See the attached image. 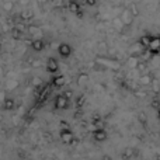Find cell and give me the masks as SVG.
I'll return each mask as SVG.
<instances>
[{"label":"cell","mask_w":160,"mask_h":160,"mask_svg":"<svg viewBox=\"0 0 160 160\" xmlns=\"http://www.w3.org/2000/svg\"><path fill=\"white\" fill-rule=\"evenodd\" d=\"M97 62L101 65H104L105 68H110V69H119L121 68V63H119L117 59L114 58H97Z\"/></svg>","instance_id":"6da1fadb"},{"label":"cell","mask_w":160,"mask_h":160,"mask_svg":"<svg viewBox=\"0 0 160 160\" xmlns=\"http://www.w3.org/2000/svg\"><path fill=\"white\" fill-rule=\"evenodd\" d=\"M148 51H149L150 53H153V55L160 53V37H152V38H150Z\"/></svg>","instance_id":"7a4b0ae2"},{"label":"cell","mask_w":160,"mask_h":160,"mask_svg":"<svg viewBox=\"0 0 160 160\" xmlns=\"http://www.w3.org/2000/svg\"><path fill=\"white\" fill-rule=\"evenodd\" d=\"M59 135H61V141L63 142V143H66V145L72 143L73 139H75V135H73V132L69 129V128H62Z\"/></svg>","instance_id":"3957f363"},{"label":"cell","mask_w":160,"mask_h":160,"mask_svg":"<svg viewBox=\"0 0 160 160\" xmlns=\"http://www.w3.org/2000/svg\"><path fill=\"white\" fill-rule=\"evenodd\" d=\"M119 20H121L122 25H131L133 22V20H135V17L131 14V11L128 10V8H124V10L121 11V16H119Z\"/></svg>","instance_id":"277c9868"},{"label":"cell","mask_w":160,"mask_h":160,"mask_svg":"<svg viewBox=\"0 0 160 160\" xmlns=\"http://www.w3.org/2000/svg\"><path fill=\"white\" fill-rule=\"evenodd\" d=\"M68 105H69V100H68L63 94L56 96V98H55V108L56 110H65V108H68Z\"/></svg>","instance_id":"5b68a950"},{"label":"cell","mask_w":160,"mask_h":160,"mask_svg":"<svg viewBox=\"0 0 160 160\" xmlns=\"http://www.w3.org/2000/svg\"><path fill=\"white\" fill-rule=\"evenodd\" d=\"M58 52L62 58H69V56L72 55V48H70L69 44H65L63 42V44H61L58 47Z\"/></svg>","instance_id":"8992f818"},{"label":"cell","mask_w":160,"mask_h":160,"mask_svg":"<svg viewBox=\"0 0 160 160\" xmlns=\"http://www.w3.org/2000/svg\"><path fill=\"white\" fill-rule=\"evenodd\" d=\"M93 136H94V141L104 142L105 139H107V131L102 129V128H97V129H94Z\"/></svg>","instance_id":"52a82bcc"},{"label":"cell","mask_w":160,"mask_h":160,"mask_svg":"<svg viewBox=\"0 0 160 160\" xmlns=\"http://www.w3.org/2000/svg\"><path fill=\"white\" fill-rule=\"evenodd\" d=\"M47 70L49 73H56L59 70V63L55 58H49L47 62Z\"/></svg>","instance_id":"ba28073f"},{"label":"cell","mask_w":160,"mask_h":160,"mask_svg":"<svg viewBox=\"0 0 160 160\" xmlns=\"http://www.w3.org/2000/svg\"><path fill=\"white\" fill-rule=\"evenodd\" d=\"M27 31H28V34H30V35H32V37H41L42 35L41 27H38L37 24H30L27 27Z\"/></svg>","instance_id":"9c48e42d"},{"label":"cell","mask_w":160,"mask_h":160,"mask_svg":"<svg viewBox=\"0 0 160 160\" xmlns=\"http://www.w3.org/2000/svg\"><path fill=\"white\" fill-rule=\"evenodd\" d=\"M31 47H32V49H34V51H37V52H41V51L45 48L44 39H41V38H35V39H32V42H31Z\"/></svg>","instance_id":"30bf717a"},{"label":"cell","mask_w":160,"mask_h":160,"mask_svg":"<svg viewBox=\"0 0 160 160\" xmlns=\"http://www.w3.org/2000/svg\"><path fill=\"white\" fill-rule=\"evenodd\" d=\"M153 82V76L150 75V73H143V75L139 78V83H141L142 86H150Z\"/></svg>","instance_id":"8fae6325"},{"label":"cell","mask_w":160,"mask_h":160,"mask_svg":"<svg viewBox=\"0 0 160 160\" xmlns=\"http://www.w3.org/2000/svg\"><path fill=\"white\" fill-rule=\"evenodd\" d=\"M88 80H90V78H88L87 73H80L78 76V79H76V83H78L79 87H84V86L88 83Z\"/></svg>","instance_id":"7c38bea8"},{"label":"cell","mask_w":160,"mask_h":160,"mask_svg":"<svg viewBox=\"0 0 160 160\" xmlns=\"http://www.w3.org/2000/svg\"><path fill=\"white\" fill-rule=\"evenodd\" d=\"M20 86V83H18V80H16V79H8V80H6V84H4V87H6V90H16L17 87Z\"/></svg>","instance_id":"4fadbf2b"},{"label":"cell","mask_w":160,"mask_h":160,"mask_svg":"<svg viewBox=\"0 0 160 160\" xmlns=\"http://www.w3.org/2000/svg\"><path fill=\"white\" fill-rule=\"evenodd\" d=\"M65 83H66V78H65L63 75L55 76V78L52 79V84L55 86V87H62V86H65Z\"/></svg>","instance_id":"5bb4252c"},{"label":"cell","mask_w":160,"mask_h":160,"mask_svg":"<svg viewBox=\"0 0 160 160\" xmlns=\"http://www.w3.org/2000/svg\"><path fill=\"white\" fill-rule=\"evenodd\" d=\"M150 38H152V35H143L139 38V45L143 48H148L149 47V42H150Z\"/></svg>","instance_id":"9a60e30c"},{"label":"cell","mask_w":160,"mask_h":160,"mask_svg":"<svg viewBox=\"0 0 160 160\" xmlns=\"http://www.w3.org/2000/svg\"><path fill=\"white\" fill-rule=\"evenodd\" d=\"M14 105H16V102H14L13 98H6L4 102H3V108L4 110H13Z\"/></svg>","instance_id":"2e32d148"},{"label":"cell","mask_w":160,"mask_h":160,"mask_svg":"<svg viewBox=\"0 0 160 160\" xmlns=\"http://www.w3.org/2000/svg\"><path fill=\"white\" fill-rule=\"evenodd\" d=\"M2 6H3V10L4 11H11L14 8V2H11V0H4Z\"/></svg>","instance_id":"e0dca14e"},{"label":"cell","mask_w":160,"mask_h":160,"mask_svg":"<svg viewBox=\"0 0 160 160\" xmlns=\"http://www.w3.org/2000/svg\"><path fill=\"white\" fill-rule=\"evenodd\" d=\"M127 8L131 11V14H132L133 17H138L139 16V10H138V7H136L135 3H131V4H128Z\"/></svg>","instance_id":"ac0fdd59"},{"label":"cell","mask_w":160,"mask_h":160,"mask_svg":"<svg viewBox=\"0 0 160 160\" xmlns=\"http://www.w3.org/2000/svg\"><path fill=\"white\" fill-rule=\"evenodd\" d=\"M20 16H21L22 20H30V18H32V17H34V13L31 10H24V11H21V14H20Z\"/></svg>","instance_id":"d6986e66"},{"label":"cell","mask_w":160,"mask_h":160,"mask_svg":"<svg viewBox=\"0 0 160 160\" xmlns=\"http://www.w3.org/2000/svg\"><path fill=\"white\" fill-rule=\"evenodd\" d=\"M132 155H133V150L129 148V149H125L124 152H122L121 156H122V159H131L132 158Z\"/></svg>","instance_id":"ffe728a7"},{"label":"cell","mask_w":160,"mask_h":160,"mask_svg":"<svg viewBox=\"0 0 160 160\" xmlns=\"http://www.w3.org/2000/svg\"><path fill=\"white\" fill-rule=\"evenodd\" d=\"M150 87L153 88V91H155V93H159V91H160V84H159V80L153 79V82H152V84H150Z\"/></svg>","instance_id":"44dd1931"},{"label":"cell","mask_w":160,"mask_h":160,"mask_svg":"<svg viewBox=\"0 0 160 160\" xmlns=\"http://www.w3.org/2000/svg\"><path fill=\"white\" fill-rule=\"evenodd\" d=\"M69 8H70L72 11H75V13H76V11H79V4H78L76 2H70V3H69Z\"/></svg>","instance_id":"7402d4cb"},{"label":"cell","mask_w":160,"mask_h":160,"mask_svg":"<svg viewBox=\"0 0 160 160\" xmlns=\"http://www.w3.org/2000/svg\"><path fill=\"white\" fill-rule=\"evenodd\" d=\"M145 68H146V63H145V62H141V61H139V63H138V66H136V69H139L141 72H143Z\"/></svg>","instance_id":"603a6c76"},{"label":"cell","mask_w":160,"mask_h":160,"mask_svg":"<svg viewBox=\"0 0 160 160\" xmlns=\"http://www.w3.org/2000/svg\"><path fill=\"white\" fill-rule=\"evenodd\" d=\"M6 98H7V96H6V90H0V102H4Z\"/></svg>","instance_id":"cb8c5ba5"},{"label":"cell","mask_w":160,"mask_h":160,"mask_svg":"<svg viewBox=\"0 0 160 160\" xmlns=\"http://www.w3.org/2000/svg\"><path fill=\"white\" fill-rule=\"evenodd\" d=\"M39 83H41V80H39V78H34V80H32V84H34V86H38Z\"/></svg>","instance_id":"d4e9b609"},{"label":"cell","mask_w":160,"mask_h":160,"mask_svg":"<svg viewBox=\"0 0 160 160\" xmlns=\"http://www.w3.org/2000/svg\"><path fill=\"white\" fill-rule=\"evenodd\" d=\"M86 3H87L88 6H94V4H96V0H87Z\"/></svg>","instance_id":"484cf974"},{"label":"cell","mask_w":160,"mask_h":160,"mask_svg":"<svg viewBox=\"0 0 160 160\" xmlns=\"http://www.w3.org/2000/svg\"><path fill=\"white\" fill-rule=\"evenodd\" d=\"M102 160H111V158H110V156H104V159H102Z\"/></svg>","instance_id":"4316f807"},{"label":"cell","mask_w":160,"mask_h":160,"mask_svg":"<svg viewBox=\"0 0 160 160\" xmlns=\"http://www.w3.org/2000/svg\"><path fill=\"white\" fill-rule=\"evenodd\" d=\"M0 76H3V68L0 66Z\"/></svg>","instance_id":"83f0119b"},{"label":"cell","mask_w":160,"mask_h":160,"mask_svg":"<svg viewBox=\"0 0 160 160\" xmlns=\"http://www.w3.org/2000/svg\"><path fill=\"white\" fill-rule=\"evenodd\" d=\"M0 51H2V42H0Z\"/></svg>","instance_id":"f1b7e54d"},{"label":"cell","mask_w":160,"mask_h":160,"mask_svg":"<svg viewBox=\"0 0 160 160\" xmlns=\"http://www.w3.org/2000/svg\"><path fill=\"white\" fill-rule=\"evenodd\" d=\"M159 118H160V108H159Z\"/></svg>","instance_id":"f546056e"}]
</instances>
